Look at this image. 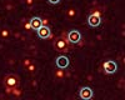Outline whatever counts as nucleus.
<instances>
[{"instance_id":"nucleus-6","label":"nucleus","mask_w":125,"mask_h":100,"mask_svg":"<svg viewBox=\"0 0 125 100\" xmlns=\"http://www.w3.org/2000/svg\"><path fill=\"white\" fill-rule=\"evenodd\" d=\"M79 95L81 99H84V100H88V99H91L93 98V89L89 88V86H83L80 89V91H79Z\"/></svg>"},{"instance_id":"nucleus-5","label":"nucleus","mask_w":125,"mask_h":100,"mask_svg":"<svg viewBox=\"0 0 125 100\" xmlns=\"http://www.w3.org/2000/svg\"><path fill=\"white\" fill-rule=\"evenodd\" d=\"M36 33H38V36H39L40 39H48V38H50V35H51V30H50V28H49L48 25H41V26L36 30Z\"/></svg>"},{"instance_id":"nucleus-1","label":"nucleus","mask_w":125,"mask_h":100,"mask_svg":"<svg viewBox=\"0 0 125 100\" xmlns=\"http://www.w3.org/2000/svg\"><path fill=\"white\" fill-rule=\"evenodd\" d=\"M69 41L66 40V36L65 34L62 35L61 38H58L55 41H54V48L56 49V51H60V53H66L69 51Z\"/></svg>"},{"instance_id":"nucleus-11","label":"nucleus","mask_w":125,"mask_h":100,"mask_svg":"<svg viewBox=\"0 0 125 100\" xmlns=\"http://www.w3.org/2000/svg\"><path fill=\"white\" fill-rule=\"evenodd\" d=\"M55 78L58 80H62L65 78V73H64V69H60L58 68V70H55Z\"/></svg>"},{"instance_id":"nucleus-19","label":"nucleus","mask_w":125,"mask_h":100,"mask_svg":"<svg viewBox=\"0 0 125 100\" xmlns=\"http://www.w3.org/2000/svg\"><path fill=\"white\" fill-rule=\"evenodd\" d=\"M48 1L51 4V5H56V4H59L61 0H48Z\"/></svg>"},{"instance_id":"nucleus-7","label":"nucleus","mask_w":125,"mask_h":100,"mask_svg":"<svg viewBox=\"0 0 125 100\" xmlns=\"http://www.w3.org/2000/svg\"><path fill=\"white\" fill-rule=\"evenodd\" d=\"M55 64L60 69H66L69 66V59L65 55H60V56H58L55 59Z\"/></svg>"},{"instance_id":"nucleus-8","label":"nucleus","mask_w":125,"mask_h":100,"mask_svg":"<svg viewBox=\"0 0 125 100\" xmlns=\"http://www.w3.org/2000/svg\"><path fill=\"white\" fill-rule=\"evenodd\" d=\"M100 23H101V18H99V16H96V15H94L93 13L88 16V24H89L90 26L96 28V26L100 25Z\"/></svg>"},{"instance_id":"nucleus-17","label":"nucleus","mask_w":125,"mask_h":100,"mask_svg":"<svg viewBox=\"0 0 125 100\" xmlns=\"http://www.w3.org/2000/svg\"><path fill=\"white\" fill-rule=\"evenodd\" d=\"M25 4H26V6L31 8V6L34 5V0H25Z\"/></svg>"},{"instance_id":"nucleus-3","label":"nucleus","mask_w":125,"mask_h":100,"mask_svg":"<svg viewBox=\"0 0 125 100\" xmlns=\"http://www.w3.org/2000/svg\"><path fill=\"white\" fill-rule=\"evenodd\" d=\"M118 69V65L115 61H113V60H106V61H104L103 64V70L105 74H114L116 71Z\"/></svg>"},{"instance_id":"nucleus-12","label":"nucleus","mask_w":125,"mask_h":100,"mask_svg":"<svg viewBox=\"0 0 125 100\" xmlns=\"http://www.w3.org/2000/svg\"><path fill=\"white\" fill-rule=\"evenodd\" d=\"M11 95H13V96H15V98H20V96L23 95L21 89H20V88H18V86L13 88V93H11Z\"/></svg>"},{"instance_id":"nucleus-21","label":"nucleus","mask_w":125,"mask_h":100,"mask_svg":"<svg viewBox=\"0 0 125 100\" xmlns=\"http://www.w3.org/2000/svg\"><path fill=\"white\" fill-rule=\"evenodd\" d=\"M41 23H43V25H48V23H49V21H48L46 19H41Z\"/></svg>"},{"instance_id":"nucleus-18","label":"nucleus","mask_w":125,"mask_h":100,"mask_svg":"<svg viewBox=\"0 0 125 100\" xmlns=\"http://www.w3.org/2000/svg\"><path fill=\"white\" fill-rule=\"evenodd\" d=\"M5 93H6L8 95H11V93H13V88L6 86V89H5Z\"/></svg>"},{"instance_id":"nucleus-9","label":"nucleus","mask_w":125,"mask_h":100,"mask_svg":"<svg viewBox=\"0 0 125 100\" xmlns=\"http://www.w3.org/2000/svg\"><path fill=\"white\" fill-rule=\"evenodd\" d=\"M30 24H31V29L33 30H38L41 25H43V23H41V19L39 18V16H33L30 20Z\"/></svg>"},{"instance_id":"nucleus-15","label":"nucleus","mask_w":125,"mask_h":100,"mask_svg":"<svg viewBox=\"0 0 125 100\" xmlns=\"http://www.w3.org/2000/svg\"><path fill=\"white\" fill-rule=\"evenodd\" d=\"M31 63H33V61H31V59H29V58H26V59H24V61H23V65H24V68H28Z\"/></svg>"},{"instance_id":"nucleus-16","label":"nucleus","mask_w":125,"mask_h":100,"mask_svg":"<svg viewBox=\"0 0 125 100\" xmlns=\"http://www.w3.org/2000/svg\"><path fill=\"white\" fill-rule=\"evenodd\" d=\"M24 29L26 30V31H30V30H31V24H30V21H25V23H24Z\"/></svg>"},{"instance_id":"nucleus-2","label":"nucleus","mask_w":125,"mask_h":100,"mask_svg":"<svg viewBox=\"0 0 125 100\" xmlns=\"http://www.w3.org/2000/svg\"><path fill=\"white\" fill-rule=\"evenodd\" d=\"M65 36L69 44H79L81 41V34L78 30H70L68 34H65Z\"/></svg>"},{"instance_id":"nucleus-10","label":"nucleus","mask_w":125,"mask_h":100,"mask_svg":"<svg viewBox=\"0 0 125 100\" xmlns=\"http://www.w3.org/2000/svg\"><path fill=\"white\" fill-rule=\"evenodd\" d=\"M65 14H66V18L70 19V20L75 19V18H76V9H75V8H69V9L66 10Z\"/></svg>"},{"instance_id":"nucleus-20","label":"nucleus","mask_w":125,"mask_h":100,"mask_svg":"<svg viewBox=\"0 0 125 100\" xmlns=\"http://www.w3.org/2000/svg\"><path fill=\"white\" fill-rule=\"evenodd\" d=\"M93 14L99 16V18H101V11H100V10H95V11H93Z\"/></svg>"},{"instance_id":"nucleus-4","label":"nucleus","mask_w":125,"mask_h":100,"mask_svg":"<svg viewBox=\"0 0 125 100\" xmlns=\"http://www.w3.org/2000/svg\"><path fill=\"white\" fill-rule=\"evenodd\" d=\"M4 84H5V86H10V88L19 86V78L14 74H8L4 78Z\"/></svg>"},{"instance_id":"nucleus-14","label":"nucleus","mask_w":125,"mask_h":100,"mask_svg":"<svg viewBox=\"0 0 125 100\" xmlns=\"http://www.w3.org/2000/svg\"><path fill=\"white\" fill-rule=\"evenodd\" d=\"M26 70H28L29 73H35V70H36V65H35L34 63H31V64L26 68Z\"/></svg>"},{"instance_id":"nucleus-13","label":"nucleus","mask_w":125,"mask_h":100,"mask_svg":"<svg viewBox=\"0 0 125 100\" xmlns=\"http://www.w3.org/2000/svg\"><path fill=\"white\" fill-rule=\"evenodd\" d=\"M10 36V31L8 29H1L0 30V38H3V39H8Z\"/></svg>"}]
</instances>
